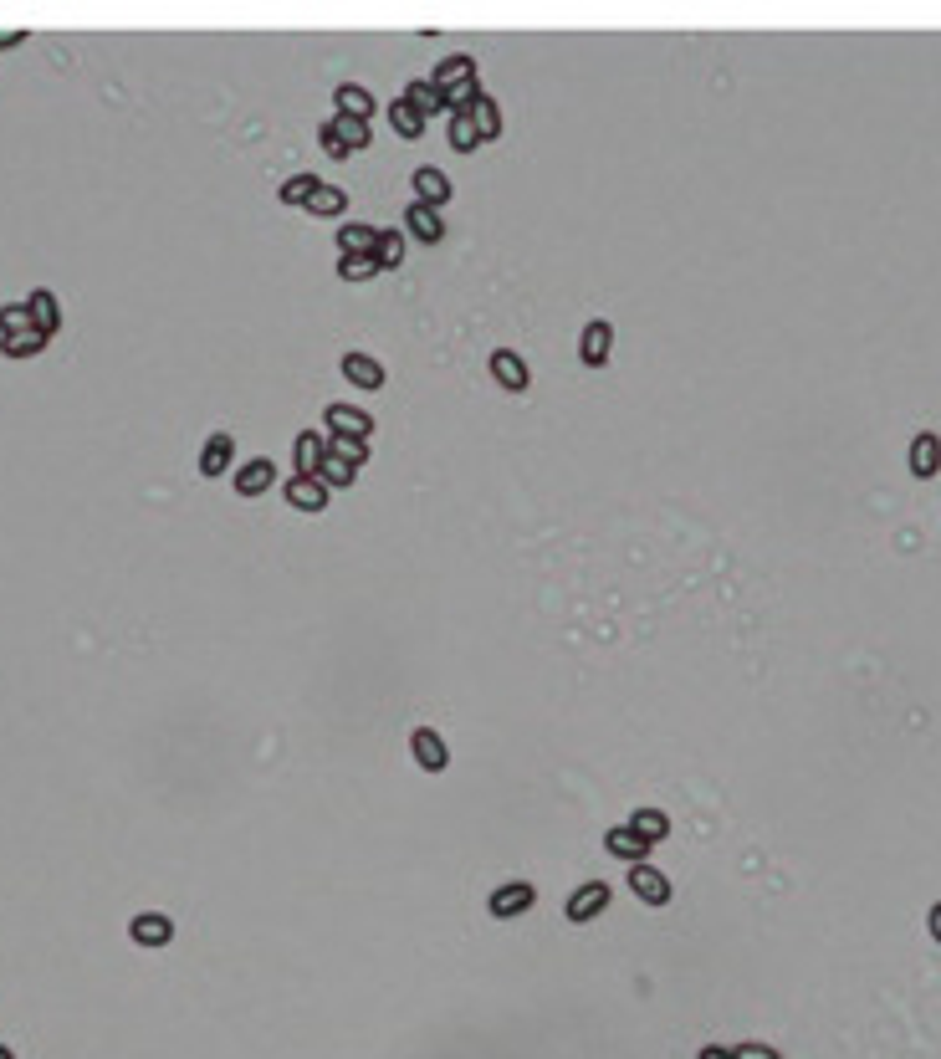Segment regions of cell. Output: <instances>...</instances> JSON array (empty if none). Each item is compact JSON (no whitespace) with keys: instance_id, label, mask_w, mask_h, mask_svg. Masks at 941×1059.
Masks as SVG:
<instances>
[{"instance_id":"obj_1","label":"cell","mask_w":941,"mask_h":1059,"mask_svg":"<svg viewBox=\"0 0 941 1059\" xmlns=\"http://www.w3.org/2000/svg\"><path fill=\"white\" fill-rule=\"evenodd\" d=\"M491 916H502V921H512V916H522V911H532L537 906V886L532 880H507V886H497L491 891Z\"/></svg>"},{"instance_id":"obj_2","label":"cell","mask_w":941,"mask_h":1059,"mask_svg":"<svg viewBox=\"0 0 941 1059\" xmlns=\"http://www.w3.org/2000/svg\"><path fill=\"white\" fill-rule=\"evenodd\" d=\"M410 753H415V763L425 773H445V768H451V747H445V737L435 727H415L410 732Z\"/></svg>"},{"instance_id":"obj_3","label":"cell","mask_w":941,"mask_h":1059,"mask_svg":"<svg viewBox=\"0 0 941 1059\" xmlns=\"http://www.w3.org/2000/svg\"><path fill=\"white\" fill-rule=\"evenodd\" d=\"M338 369H343V379L358 384V389H384V379H389V369L374 359V353H364V348H348Z\"/></svg>"},{"instance_id":"obj_4","label":"cell","mask_w":941,"mask_h":1059,"mask_svg":"<svg viewBox=\"0 0 941 1059\" xmlns=\"http://www.w3.org/2000/svg\"><path fill=\"white\" fill-rule=\"evenodd\" d=\"M630 891H635L645 906H665V901H670V875L655 870L650 860H640V865H630Z\"/></svg>"},{"instance_id":"obj_5","label":"cell","mask_w":941,"mask_h":1059,"mask_svg":"<svg viewBox=\"0 0 941 1059\" xmlns=\"http://www.w3.org/2000/svg\"><path fill=\"white\" fill-rule=\"evenodd\" d=\"M236 497H266L277 487V466H272V456H256V461H246L241 471H236Z\"/></svg>"},{"instance_id":"obj_6","label":"cell","mask_w":941,"mask_h":1059,"mask_svg":"<svg viewBox=\"0 0 941 1059\" xmlns=\"http://www.w3.org/2000/svg\"><path fill=\"white\" fill-rule=\"evenodd\" d=\"M128 937L139 942V947H169L174 942V921L164 911H139L128 921Z\"/></svg>"},{"instance_id":"obj_7","label":"cell","mask_w":941,"mask_h":1059,"mask_svg":"<svg viewBox=\"0 0 941 1059\" xmlns=\"http://www.w3.org/2000/svg\"><path fill=\"white\" fill-rule=\"evenodd\" d=\"M604 906H609V886H604V880H584V886H578V891L568 896V906H563V911H568V921L584 926V921H594Z\"/></svg>"},{"instance_id":"obj_8","label":"cell","mask_w":941,"mask_h":1059,"mask_svg":"<svg viewBox=\"0 0 941 1059\" xmlns=\"http://www.w3.org/2000/svg\"><path fill=\"white\" fill-rule=\"evenodd\" d=\"M609 348H614V323H604V318L584 323V333H578V359L599 369V364H609Z\"/></svg>"},{"instance_id":"obj_9","label":"cell","mask_w":941,"mask_h":1059,"mask_svg":"<svg viewBox=\"0 0 941 1059\" xmlns=\"http://www.w3.org/2000/svg\"><path fill=\"white\" fill-rule=\"evenodd\" d=\"M491 374H497V384L512 389V394H522L532 384V369H527V359H522L517 348H497V353H491Z\"/></svg>"},{"instance_id":"obj_10","label":"cell","mask_w":941,"mask_h":1059,"mask_svg":"<svg viewBox=\"0 0 941 1059\" xmlns=\"http://www.w3.org/2000/svg\"><path fill=\"white\" fill-rule=\"evenodd\" d=\"M282 492H287V502H292L297 512H323L328 497H333V492L323 487V476H292Z\"/></svg>"},{"instance_id":"obj_11","label":"cell","mask_w":941,"mask_h":1059,"mask_svg":"<svg viewBox=\"0 0 941 1059\" xmlns=\"http://www.w3.org/2000/svg\"><path fill=\"white\" fill-rule=\"evenodd\" d=\"M410 185H415V200H420V205H435V210H440L445 200H451V174L435 169V164H420Z\"/></svg>"},{"instance_id":"obj_12","label":"cell","mask_w":941,"mask_h":1059,"mask_svg":"<svg viewBox=\"0 0 941 1059\" xmlns=\"http://www.w3.org/2000/svg\"><path fill=\"white\" fill-rule=\"evenodd\" d=\"M323 456H328V435H323V430H302V435L292 440V461H297V476H318Z\"/></svg>"},{"instance_id":"obj_13","label":"cell","mask_w":941,"mask_h":1059,"mask_svg":"<svg viewBox=\"0 0 941 1059\" xmlns=\"http://www.w3.org/2000/svg\"><path fill=\"white\" fill-rule=\"evenodd\" d=\"M236 461V440H231V430H215L210 440H205V451H200V476H226V466Z\"/></svg>"},{"instance_id":"obj_14","label":"cell","mask_w":941,"mask_h":1059,"mask_svg":"<svg viewBox=\"0 0 941 1059\" xmlns=\"http://www.w3.org/2000/svg\"><path fill=\"white\" fill-rule=\"evenodd\" d=\"M405 236H415V241H430V246H435V241H445V220H440V210L415 200V205L405 210Z\"/></svg>"},{"instance_id":"obj_15","label":"cell","mask_w":941,"mask_h":1059,"mask_svg":"<svg viewBox=\"0 0 941 1059\" xmlns=\"http://www.w3.org/2000/svg\"><path fill=\"white\" fill-rule=\"evenodd\" d=\"M374 246H379V226H369V220H348L338 231V256H374Z\"/></svg>"},{"instance_id":"obj_16","label":"cell","mask_w":941,"mask_h":1059,"mask_svg":"<svg viewBox=\"0 0 941 1059\" xmlns=\"http://www.w3.org/2000/svg\"><path fill=\"white\" fill-rule=\"evenodd\" d=\"M328 430L333 435H353V440H369L374 435V420L358 410V405H328Z\"/></svg>"},{"instance_id":"obj_17","label":"cell","mask_w":941,"mask_h":1059,"mask_svg":"<svg viewBox=\"0 0 941 1059\" xmlns=\"http://www.w3.org/2000/svg\"><path fill=\"white\" fill-rule=\"evenodd\" d=\"M604 850H609L614 860H630V865H640V860L650 855V845L640 840V834H635L630 824H614V829L604 834Z\"/></svg>"},{"instance_id":"obj_18","label":"cell","mask_w":941,"mask_h":1059,"mask_svg":"<svg viewBox=\"0 0 941 1059\" xmlns=\"http://www.w3.org/2000/svg\"><path fill=\"white\" fill-rule=\"evenodd\" d=\"M26 313H31V328H41L47 338L62 328V307H57V297H52L47 287H36V292L26 297Z\"/></svg>"},{"instance_id":"obj_19","label":"cell","mask_w":941,"mask_h":1059,"mask_svg":"<svg viewBox=\"0 0 941 1059\" xmlns=\"http://www.w3.org/2000/svg\"><path fill=\"white\" fill-rule=\"evenodd\" d=\"M333 103H338V113H343V118H364V123H369V118H374V108H379V103H374V93H369V87H358V82H343L338 93H333Z\"/></svg>"},{"instance_id":"obj_20","label":"cell","mask_w":941,"mask_h":1059,"mask_svg":"<svg viewBox=\"0 0 941 1059\" xmlns=\"http://www.w3.org/2000/svg\"><path fill=\"white\" fill-rule=\"evenodd\" d=\"M399 98H405V103H415L425 118H430V113H445V87H440L435 77H415V82H410Z\"/></svg>"},{"instance_id":"obj_21","label":"cell","mask_w":941,"mask_h":1059,"mask_svg":"<svg viewBox=\"0 0 941 1059\" xmlns=\"http://www.w3.org/2000/svg\"><path fill=\"white\" fill-rule=\"evenodd\" d=\"M911 471H916V476H936V471H941V440H936L931 430H921V435L911 440Z\"/></svg>"},{"instance_id":"obj_22","label":"cell","mask_w":941,"mask_h":1059,"mask_svg":"<svg viewBox=\"0 0 941 1059\" xmlns=\"http://www.w3.org/2000/svg\"><path fill=\"white\" fill-rule=\"evenodd\" d=\"M624 824H630V829L640 834L645 845H660L665 834H670V814H665V809H635V814L624 819Z\"/></svg>"},{"instance_id":"obj_23","label":"cell","mask_w":941,"mask_h":1059,"mask_svg":"<svg viewBox=\"0 0 941 1059\" xmlns=\"http://www.w3.org/2000/svg\"><path fill=\"white\" fill-rule=\"evenodd\" d=\"M389 123H394V134L399 139H420L425 134V113L405 98H389Z\"/></svg>"},{"instance_id":"obj_24","label":"cell","mask_w":941,"mask_h":1059,"mask_svg":"<svg viewBox=\"0 0 941 1059\" xmlns=\"http://www.w3.org/2000/svg\"><path fill=\"white\" fill-rule=\"evenodd\" d=\"M41 348H47V333H41V328H26V333H6V338H0V353H6V359H36Z\"/></svg>"},{"instance_id":"obj_25","label":"cell","mask_w":941,"mask_h":1059,"mask_svg":"<svg viewBox=\"0 0 941 1059\" xmlns=\"http://www.w3.org/2000/svg\"><path fill=\"white\" fill-rule=\"evenodd\" d=\"M430 77H435L440 87H456V82L476 77V57H471V52H451V57H445V62H440Z\"/></svg>"},{"instance_id":"obj_26","label":"cell","mask_w":941,"mask_h":1059,"mask_svg":"<svg viewBox=\"0 0 941 1059\" xmlns=\"http://www.w3.org/2000/svg\"><path fill=\"white\" fill-rule=\"evenodd\" d=\"M445 139H451V149H456V154H471V149L481 144L471 113H451V118H445Z\"/></svg>"},{"instance_id":"obj_27","label":"cell","mask_w":941,"mask_h":1059,"mask_svg":"<svg viewBox=\"0 0 941 1059\" xmlns=\"http://www.w3.org/2000/svg\"><path fill=\"white\" fill-rule=\"evenodd\" d=\"M471 123H476V134H481V144L486 139H502V108L491 103L486 93L476 98V108H471Z\"/></svg>"},{"instance_id":"obj_28","label":"cell","mask_w":941,"mask_h":1059,"mask_svg":"<svg viewBox=\"0 0 941 1059\" xmlns=\"http://www.w3.org/2000/svg\"><path fill=\"white\" fill-rule=\"evenodd\" d=\"M318 476H323V487H328V492H343V487H353L358 466H348L338 451H328V456H323V466H318Z\"/></svg>"},{"instance_id":"obj_29","label":"cell","mask_w":941,"mask_h":1059,"mask_svg":"<svg viewBox=\"0 0 941 1059\" xmlns=\"http://www.w3.org/2000/svg\"><path fill=\"white\" fill-rule=\"evenodd\" d=\"M374 261H379V272H384V267H399V261H405V231H399V226H389V231H379V246H374Z\"/></svg>"},{"instance_id":"obj_30","label":"cell","mask_w":941,"mask_h":1059,"mask_svg":"<svg viewBox=\"0 0 941 1059\" xmlns=\"http://www.w3.org/2000/svg\"><path fill=\"white\" fill-rule=\"evenodd\" d=\"M307 210H312V215H343V210H348V190H338V185H323V180H318V190H312Z\"/></svg>"},{"instance_id":"obj_31","label":"cell","mask_w":941,"mask_h":1059,"mask_svg":"<svg viewBox=\"0 0 941 1059\" xmlns=\"http://www.w3.org/2000/svg\"><path fill=\"white\" fill-rule=\"evenodd\" d=\"M333 128H338V139L348 144V154H353V149H369V139H374V128H369L364 118H343V113H338Z\"/></svg>"},{"instance_id":"obj_32","label":"cell","mask_w":941,"mask_h":1059,"mask_svg":"<svg viewBox=\"0 0 941 1059\" xmlns=\"http://www.w3.org/2000/svg\"><path fill=\"white\" fill-rule=\"evenodd\" d=\"M476 98H481V82H476V77H466V82H456V87H445V113H471Z\"/></svg>"},{"instance_id":"obj_33","label":"cell","mask_w":941,"mask_h":1059,"mask_svg":"<svg viewBox=\"0 0 941 1059\" xmlns=\"http://www.w3.org/2000/svg\"><path fill=\"white\" fill-rule=\"evenodd\" d=\"M338 277L343 282H369V277H379V261L374 256H338Z\"/></svg>"},{"instance_id":"obj_34","label":"cell","mask_w":941,"mask_h":1059,"mask_svg":"<svg viewBox=\"0 0 941 1059\" xmlns=\"http://www.w3.org/2000/svg\"><path fill=\"white\" fill-rule=\"evenodd\" d=\"M328 451H338L348 466H364V461H369V440H353V435H328Z\"/></svg>"},{"instance_id":"obj_35","label":"cell","mask_w":941,"mask_h":1059,"mask_svg":"<svg viewBox=\"0 0 941 1059\" xmlns=\"http://www.w3.org/2000/svg\"><path fill=\"white\" fill-rule=\"evenodd\" d=\"M312 190H318V174H292V180L282 185V205H307Z\"/></svg>"},{"instance_id":"obj_36","label":"cell","mask_w":941,"mask_h":1059,"mask_svg":"<svg viewBox=\"0 0 941 1059\" xmlns=\"http://www.w3.org/2000/svg\"><path fill=\"white\" fill-rule=\"evenodd\" d=\"M26 328H31L26 302H6V307H0V338H6V333H26Z\"/></svg>"},{"instance_id":"obj_37","label":"cell","mask_w":941,"mask_h":1059,"mask_svg":"<svg viewBox=\"0 0 941 1059\" xmlns=\"http://www.w3.org/2000/svg\"><path fill=\"white\" fill-rule=\"evenodd\" d=\"M318 144H323V154H328V159H348V144L338 139V128H333V118H328V123L318 128Z\"/></svg>"},{"instance_id":"obj_38","label":"cell","mask_w":941,"mask_h":1059,"mask_svg":"<svg viewBox=\"0 0 941 1059\" xmlns=\"http://www.w3.org/2000/svg\"><path fill=\"white\" fill-rule=\"evenodd\" d=\"M732 1054H737V1059H783L773 1044H737Z\"/></svg>"},{"instance_id":"obj_39","label":"cell","mask_w":941,"mask_h":1059,"mask_svg":"<svg viewBox=\"0 0 941 1059\" xmlns=\"http://www.w3.org/2000/svg\"><path fill=\"white\" fill-rule=\"evenodd\" d=\"M21 36H26V31H16V26H0V52H6V47H21Z\"/></svg>"},{"instance_id":"obj_40","label":"cell","mask_w":941,"mask_h":1059,"mask_svg":"<svg viewBox=\"0 0 941 1059\" xmlns=\"http://www.w3.org/2000/svg\"><path fill=\"white\" fill-rule=\"evenodd\" d=\"M696 1059H737V1054H732V1049H722V1044H706Z\"/></svg>"},{"instance_id":"obj_41","label":"cell","mask_w":941,"mask_h":1059,"mask_svg":"<svg viewBox=\"0 0 941 1059\" xmlns=\"http://www.w3.org/2000/svg\"><path fill=\"white\" fill-rule=\"evenodd\" d=\"M926 926H931V937H936V942H941V901H936V906H931V911H926Z\"/></svg>"},{"instance_id":"obj_42","label":"cell","mask_w":941,"mask_h":1059,"mask_svg":"<svg viewBox=\"0 0 941 1059\" xmlns=\"http://www.w3.org/2000/svg\"><path fill=\"white\" fill-rule=\"evenodd\" d=\"M0 1059H16V1054H11V1049H6V1044H0Z\"/></svg>"}]
</instances>
